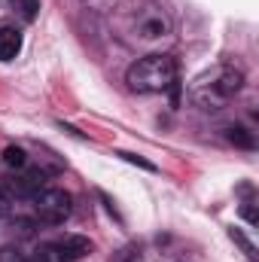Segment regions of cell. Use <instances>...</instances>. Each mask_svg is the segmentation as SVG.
Masks as SVG:
<instances>
[{
  "label": "cell",
  "mask_w": 259,
  "mask_h": 262,
  "mask_svg": "<svg viewBox=\"0 0 259 262\" xmlns=\"http://www.w3.org/2000/svg\"><path fill=\"white\" fill-rule=\"evenodd\" d=\"M174 28L168 9L162 3H153V0H143L137 6H131V15H128V34L140 43H156L162 37H168Z\"/></svg>",
  "instance_id": "cell-2"
},
{
  "label": "cell",
  "mask_w": 259,
  "mask_h": 262,
  "mask_svg": "<svg viewBox=\"0 0 259 262\" xmlns=\"http://www.w3.org/2000/svg\"><path fill=\"white\" fill-rule=\"evenodd\" d=\"M241 82H244V73H241L238 67H220V70L213 73V79L204 82V85L195 92V98H198V104H204V107L210 110V107H217V104H226L232 95H238Z\"/></svg>",
  "instance_id": "cell-3"
},
{
  "label": "cell",
  "mask_w": 259,
  "mask_h": 262,
  "mask_svg": "<svg viewBox=\"0 0 259 262\" xmlns=\"http://www.w3.org/2000/svg\"><path fill=\"white\" fill-rule=\"evenodd\" d=\"M3 162H6L9 168H25L28 159H25V149H21V146H6V149H3Z\"/></svg>",
  "instance_id": "cell-10"
},
{
  "label": "cell",
  "mask_w": 259,
  "mask_h": 262,
  "mask_svg": "<svg viewBox=\"0 0 259 262\" xmlns=\"http://www.w3.org/2000/svg\"><path fill=\"white\" fill-rule=\"evenodd\" d=\"M70 210H73V198L64 189H40L34 195V213H37V220H43L49 226H61L70 216Z\"/></svg>",
  "instance_id": "cell-4"
},
{
  "label": "cell",
  "mask_w": 259,
  "mask_h": 262,
  "mask_svg": "<svg viewBox=\"0 0 259 262\" xmlns=\"http://www.w3.org/2000/svg\"><path fill=\"white\" fill-rule=\"evenodd\" d=\"M21 52V31L3 25L0 28V61H12Z\"/></svg>",
  "instance_id": "cell-7"
},
{
  "label": "cell",
  "mask_w": 259,
  "mask_h": 262,
  "mask_svg": "<svg viewBox=\"0 0 259 262\" xmlns=\"http://www.w3.org/2000/svg\"><path fill=\"white\" fill-rule=\"evenodd\" d=\"M229 140L235 143V146H244V149H253V134L247 128H241V125H235V128H229Z\"/></svg>",
  "instance_id": "cell-9"
},
{
  "label": "cell",
  "mask_w": 259,
  "mask_h": 262,
  "mask_svg": "<svg viewBox=\"0 0 259 262\" xmlns=\"http://www.w3.org/2000/svg\"><path fill=\"white\" fill-rule=\"evenodd\" d=\"M125 82L131 92H140V95L168 92L177 85V61L171 55H143L128 67Z\"/></svg>",
  "instance_id": "cell-1"
},
{
  "label": "cell",
  "mask_w": 259,
  "mask_h": 262,
  "mask_svg": "<svg viewBox=\"0 0 259 262\" xmlns=\"http://www.w3.org/2000/svg\"><path fill=\"white\" fill-rule=\"evenodd\" d=\"M21 262H37V259H21Z\"/></svg>",
  "instance_id": "cell-16"
},
{
  "label": "cell",
  "mask_w": 259,
  "mask_h": 262,
  "mask_svg": "<svg viewBox=\"0 0 259 262\" xmlns=\"http://www.w3.org/2000/svg\"><path fill=\"white\" fill-rule=\"evenodd\" d=\"M9 207H12V195H9V192H6V186L0 183V216H3V213H9Z\"/></svg>",
  "instance_id": "cell-13"
},
{
  "label": "cell",
  "mask_w": 259,
  "mask_h": 262,
  "mask_svg": "<svg viewBox=\"0 0 259 262\" xmlns=\"http://www.w3.org/2000/svg\"><path fill=\"white\" fill-rule=\"evenodd\" d=\"M55 247H58L70 262H76V259H82V256H89V253H92V241H89V238H82V235H64V238H58V241H55Z\"/></svg>",
  "instance_id": "cell-6"
},
{
  "label": "cell",
  "mask_w": 259,
  "mask_h": 262,
  "mask_svg": "<svg viewBox=\"0 0 259 262\" xmlns=\"http://www.w3.org/2000/svg\"><path fill=\"white\" fill-rule=\"evenodd\" d=\"M241 213L247 216V223H256V210H253V204H250V201H247V204L241 207Z\"/></svg>",
  "instance_id": "cell-15"
},
{
  "label": "cell",
  "mask_w": 259,
  "mask_h": 262,
  "mask_svg": "<svg viewBox=\"0 0 259 262\" xmlns=\"http://www.w3.org/2000/svg\"><path fill=\"white\" fill-rule=\"evenodd\" d=\"M34 259H37V262H70L64 253L55 247V244H43V247L37 250V256H34Z\"/></svg>",
  "instance_id": "cell-8"
},
{
  "label": "cell",
  "mask_w": 259,
  "mask_h": 262,
  "mask_svg": "<svg viewBox=\"0 0 259 262\" xmlns=\"http://www.w3.org/2000/svg\"><path fill=\"white\" fill-rule=\"evenodd\" d=\"M232 238H235V241H238V244L244 247V253H247V256H256V247H253V244H250V241H247V238H244V235L238 232V229H232Z\"/></svg>",
  "instance_id": "cell-12"
},
{
  "label": "cell",
  "mask_w": 259,
  "mask_h": 262,
  "mask_svg": "<svg viewBox=\"0 0 259 262\" xmlns=\"http://www.w3.org/2000/svg\"><path fill=\"white\" fill-rule=\"evenodd\" d=\"M3 186H6V192L12 198H34L40 189H46V177H43V171H28V174L12 177Z\"/></svg>",
  "instance_id": "cell-5"
},
{
  "label": "cell",
  "mask_w": 259,
  "mask_h": 262,
  "mask_svg": "<svg viewBox=\"0 0 259 262\" xmlns=\"http://www.w3.org/2000/svg\"><path fill=\"white\" fill-rule=\"evenodd\" d=\"M125 162H134V165H140V168H146V171H156V165H149V162H143V159H137V156H131V152H119Z\"/></svg>",
  "instance_id": "cell-14"
},
{
  "label": "cell",
  "mask_w": 259,
  "mask_h": 262,
  "mask_svg": "<svg viewBox=\"0 0 259 262\" xmlns=\"http://www.w3.org/2000/svg\"><path fill=\"white\" fill-rule=\"evenodd\" d=\"M12 6L21 12L25 21H34L37 18V9H40V0H12Z\"/></svg>",
  "instance_id": "cell-11"
}]
</instances>
